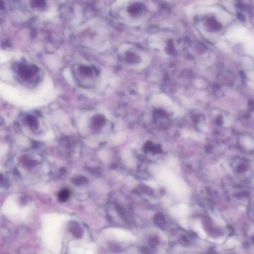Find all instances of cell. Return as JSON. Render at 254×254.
<instances>
[{"instance_id":"4","label":"cell","mask_w":254,"mask_h":254,"mask_svg":"<svg viewBox=\"0 0 254 254\" xmlns=\"http://www.w3.org/2000/svg\"><path fill=\"white\" fill-rule=\"evenodd\" d=\"M70 196V193L67 189H63L59 193L58 200L61 203L67 202Z\"/></svg>"},{"instance_id":"9","label":"cell","mask_w":254,"mask_h":254,"mask_svg":"<svg viewBox=\"0 0 254 254\" xmlns=\"http://www.w3.org/2000/svg\"><path fill=\"white\" fill-rule=\"evenodd\" d=\"M127 56V59L128 60V61L130 63H135L137 61V58L136 55L133 53L129 52L127 53L126 54Z\"/></svg>"},{"instance_id":"3","label":"cell","mask_w":254,"mask_h":254,"mask_svg":"<svg viewBox=\"0 0 254 254\" xmlns=\"http://www.w3.org/2000/svg\"><path fill=\"white\" fill-rule=\"evenodd\" d=\"M144 5L141 4H135L128 9V11L132 15H136L140 14L144 10Z\"/></svg>"},{"instance_id":"7","label":"cell","mask_w":254,"mask_h":254,"mask_svg":"<svg viewBox=\"0 0 254 254\" xmlns=\"http://www.w3.org/2000/svg\"><path fill=\"white\" fill-rule=\"evenodd\" d=\"M80 73L85 76H90L92 74V71L91 68L87 66H81L79 68Z\"/></svg>"},{"instance_id":"10","label":"cell","mask_w":254,"mask_h":254,"mask_svg":"<svg viewBox=\"0 0 254 254\" xmlns=\"http://www.w3.org/2000/svg\"><path fill=\"white\" fill-rule=\"evenodd\" d=\"M141 190H142V191L144 192L145 193L150 194V188L148 186H146L145 185H141Z\"/></svg>"},{"instance_id":"12","label":"cell","mask_w":254,"mask_h":254,"mask_svg":"<svg viewBox=\"0 0 254 254\" xmlns=\"http://www.w3.org/2000/svg\"><path fill=\"white\" fill-rule=\"evenodd\" d=\"M239 170L241 171H242V170H245V169H246V167L244 166L243 165H241V166H240L239 167Z\"/></svg>"},{"instance_id":"8","label":"cell","mask_w":254,"mask_h":254,"mask_svg":"<svg viewBox=\"0 0 254 254\" xmlns=\"http://www.w3.org/2000/svg\"><path fill=\"white\" fill-rule=\"evenodd\" d=\"M27 122L29 123V125L32 127L37 128L38 127V121L36 117L32 116V115H29L27 117Z\"/></svg>"},{"instance_id":"5","label":"cell","mask_w":254,"mask_h":254,"mask_svg":"<svg viewBox=\"0 0 254 254\" xmlns=\"http://www.w3.org/2000/svg\"><path fill=\"white\" fill-rule=\"evenodd\" d=\"M105 119L102 115H97L93 119V125L95 128H100L104 124Z\"/></svg>"},{"instance_id":"11","label":"cell","mask_w":254,"mask_h":254,"mask_svg":"<svg viewBox=\"0 0 254 254\" xmlns=\"http://www.w3.org/2000/svg\"><path fill=\"white\" fill-rule=\"evenodd\" d=\"M15 131H20V130H21L20 126L17 123H16V124L15 125Z\"/></svg>"},{"instance_id":"6","label":"cell","mask_w":254,"mask_h":254,"mask_svg":"<svg viewBox=\"0 0 254 254\" xmlns=\"http://www.w3.org/2000/svg\"><path fill=\"white\" fill-rule=\"evenodd\" d=\"M71 182L75 185L81 186L87 183L88 180L85 177L83 176H78L72 178Z\"/></svg>"},{"instance_id":"1","label":"cell","mask_w":254,"mask_h":254,"mask_svg":"<svg viewBox=\"0 0 254 254\" xmlns=\"http://www.w3.org/2000/svg\"><path fill=\"white\" fill-rule=\"evenodd\" d=\"M69 230L75 237L79 239L82 237L84 232L78 222L76 221H70L69 223Z\"/></svg>"},{"instance_id":"2","label":"cell","mask_w":254,"mask_h":254,"mask_svg":"<svg viewBox=\"0 0 254 254\" xmlns=\"http://www.w3.org/2000/svg\"><path fill=\"white\" fill-rule=\"evenodd\" d=\"M206 26L208 29L212 32H217L221 29V26L220 23L214 19V18H209L206 22Z\"/></svg>"}]
</instances>
